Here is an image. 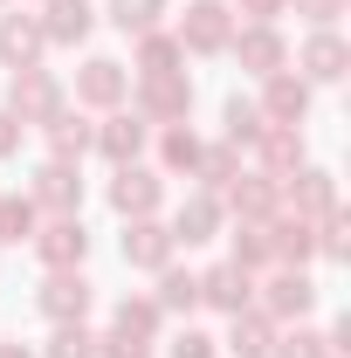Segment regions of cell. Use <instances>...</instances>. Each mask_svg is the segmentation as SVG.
I'll return each instance as SVG.
<instances>
[{
    "label": "cell",
    "mask_w": 351,
    "mask_h": 358,
    "mask_svg": "<svg viewBox=\"0 0 351 358\" xmlns=\"http://www.w3.org/2000/svg\"><path fill=\"white\" fill-rule=\"evenodd\" d=\"M62 103H69V83H62L55 69H14V76H7V103H0V110L42 131V124L62 110Z\"/></svg>",
    "instance_id": "obj_1"
},
{
    "label": "cell",
    "mask_w": 351,
    "mask_h": 358,
    "mask_svg": "<svg viewBox=\"0 0 351 358\" xmlns=\"http://www.w3.org/2000/svg\"><path fill=\"white\" fill-rule=\"evenodd\" d=\"M131 110L145 124H186V117H193V76H186V69L131 76Z\"/></svg>",
    "instance_id": "obj_2"
},
{
    "label": "cell",
    "mask_w": 351,
    "mask_h": 358,
    "mask_svg": "<svg viewBox=\"0 0 351 358\" xmlns=\"http://www.w3.org/2000/svg\"><path fill=\"white\" fill-rule=\"evenodd\" d=\"M103 200H110V214H117V221H152V214L166 207V179L152 173L145 159H138V166H110Z\"/></svg>",
    "instance_id": "obj_3"
},
{
    "label": "cell",
    "mask_w": 351,
    "mask_h": 358,
    "mask_svg": "<svg viewBox=\"0 0 351 358\" xmlns=\"http://www.w3.org/2000/svg\"><path fill=\"white\" fill-rule=\"evenodd\" d=\"M255 310L268 324H303L317 310V282L310 268H268V282H255Z\"/></svg>",
    "instance_id": "obj_4"
},
{
    "label": "cell",
    "mask_w": 351,
    "mask_h": 358,
    "mask_svg": "<svg viewBox=\"0 0 351 358\" xmlns=\"http://www.w3.org/2000/svg\"><path fill=\"white\" fill-rule=\"evenodd\" d=\"M234 28H241V21H234V7H227V0H193V7L179 14L173 35H179V48H186V55H227Z\"/></svg>",
    "instance_id": "obj_5"
},
{
    "label": "cell",
    "mask_w": 351,
    "mask_h": 358,
    "mask_svg": "<svg viewBox=\"0 0 351 358\" xmlns=\"http://www.w3.org/2000/svg\"><path fill=\"white\" fill-rule=\"evenodd\" d=\"M89 303H96V289H89L83 268H48L42 282H35V310H42L48 324H83Z\"/></svg>",
    "instance_id": "obj_6"
},
{
    "label": "cell",
    "mask_w": 351,
    "mask_h": 358,
    "mask_svg": "<svg viewBox=\"0 0 351 358\" xmlns=\"http://www.w3.org/2000/svg\"><path fill=\"white\" fill-rule=\"evenodd\" d=\"M28 248H35V262H42V268H83L89 227H83V214H48V221L28 234Z\"/></svg>",
    "instance_id": "obj_7"
},
{
    "label": "cell",
    "mask_w": 351,
    "mask_h": 358,
    "mask_svg": "<svg viewBox=\"0 0 351 358\" xmlns=\"http://www.w3.org/2000/svg\"><path fill=\"white\" fill-rule=\"evenodd\" d=\"M28 200H35V214H83V166L42 159L28 173Z\"/></svg>",
    "instance_id": "obj_8"
},
{
    "label": "cell",
    "mask_w": 351,
    "mask_h": 358,
    "mask_svg": "<svg viewBox=\"0 0 351 358\" xmlns=\"http://www.w3.org/2000/svg\"><path fill=\"white\" fill-rule=\"evenodd\" d=\"M145 145H152V124L138 117L131 103H117V110H103V124L89 131V152H103L110 166H138V159H145Z\"/></svg>",
    "instance_id": "obj_9"
},
{
    "label": "cell",
    "mask_w": 351,
    "mask_h": 358,
    "mask_svg": "<svg viewBox=\"0 0 351 358\" xmlns=\"http://www.w3.org/2000/svg\"><path fill=\"white\" fill-rule=\"evenodd\" d=\"M166 234H173V248H207V241H220V234H227V214H220V193L193 186V193L179 200V214L166 221Z\"/></svg>",
    "instance_id": "obj_10"
},
{
    "label": "cell",
    "mask_w": 351,
    "mask_h": 358,
    "mask_svg": "<svg viewBox=\"0 0 351 358\" xmlns=\"http://www.w3.org/2000/svg\"><path fill=\"white\" fill-rule=\"evenodd\" d=\"M227 55H234L248 76H275V69H289V42H282L275 21H241L234 42H227Z\"/></svg>",
    "instance_id": "obj_11"
},
{
    "label": "cell",
    "mask_w": 351,
    "mask_h": 358,
    "mask_svg": "<svg viewBox=\"0 0 351 358\" xmlns=\"http://www.w3.org/2000/svg\"><path fill=\"white\" fill-rule=\"evenodd\" d=\"M76 103H83V110H117V103H131V69H124L117 55H89L83 69H76Z\"/></svg>",
    "instance_id": "obj_12"
},
{
    "label": "cell",
    "mask_w": 351,
    "mask_h": 358,
    "mask_svg": "<svg viewBox=\"0 0 351 358\" xmlns=\"http://www.w3.org/2000/svg\"><path fill=\"white\" fill-rule=\"evenodd\" d=\"M296 76H303L310 90L317 83H345L351 76V42L338 28H310V42L296 48Z\"/></svg>",
    "instance_id": "obj_13"
},
{
    "label": "cell",
    "mask_w": 351,
    "mask_h": 358,
    "mask_svg": "<svg viewBox=\"0 0 351 358\" xmlns=\"http://www.w3.org/2000/svg\"><path fill=\"white\" fill-rule=\"evenodd\" d=\"M117 255H124V268H138V275H159V268L173 262V234H166V221L152 214V221H124V234H117Z\"/></svg>",
    "instance_id": "obj_14"
},
{
    "label": "cell",
    "mask_w": 351,
    "mask_h": 358,
    "mask_svg": "<svg viewBox=\"0 0 351 358\" xmlns=\"http://www.w3.org/2000/svg\"><path fill=\"white\" fill-rule=\"evenodd\" d=\"M220 214H234V221H268V214H282V186L268 173H234L220 186Z\"/></svg>",
    "instance_id": "obj_15"
},
{
    "label": "cell",
    "mask_w": 351,
    "mask_h": 358,
    "mask_svg": "<svg viewBox=\"0 0 351 358\" xmlns=\"http://www.w3.org/2000/svg\"><path fill=\"white\" fill-rule=\"evenodd\" d=\"M282 207H289V214H303V221L338 214V179L324 173V166H296V173L282 179Z\"/></svg>",
    "instance_id": "obj_16"
},
{
    "label": "cell",
    "mask_w": 351,
    "mask_h": 358,
    "mask_svg": "<svg viewBox=\"0 0 351 358\" xmlns=\"http://www.w3.org/2000/svg\"><path fill=\"white\" fill-rule=\"evenodd\" d=\"M48 55V35L35 14H0V69L14 76V69H42Z\"/></svg>",
    "instance_id": "obj_17"
},
{
    "label": "cell",
    "mask_w": 351,
    "mask_h": 358,
    "mask_svg": "<svg viewBox=\"0 0 351 358\" xmlns=\"http://www.w3.org/2000/svg\"><path fill=\"white\" fill-rule=\"evenodd\" d=\"M200 303L220 317H234V310H248L255 303V275L241 262H214V268H200Z\"/></svg>",
    "instance_id": "obj_18"
},
{
    "label": "cell",
    "mask_w": 351,
    "mask_h": 358,
    "mask_svg": "<svg viewBox=\"0 0 351 358\" xmlns=\"http://www.w3.org/2000/svg\"><path fill=\"white\" fill-rule=\"evenodd\" d=\"M262 124H303L310 117V83L296 76V69H275V76H262Z\"/></svg>",
    "instance_id": "obj_19"
},
{
    "label": "cell",
    "mask_w": 351,
    "mask_h": 358,
    "mask_svg": "<svg viewBox=\"0 0 351 358\" xmlns=\"http://www.w3.org/2000/svg\"><path fill=\"white\" fill-rule=\"evenodd\" d=\"M35 21H42L48 48H83L89 28H96V7H89V0H42Z\"/></svg>",
    "instance_id": "obj_20"
},
{
    "label": "cell",
    "mask_w": 351,
    "mask_h": 358,
    "mask_svg": "<svg viewBox=\"0 0 351 358\" xmlns=\"http://www.w3.org/2000/svg\"><path fill=\"white\" fill-rule=\"evenodd\" d=\"M303 166V124H268L262 138H255V173H268L275 186Z\"/></svg>",
    "instance_id": "obj_21"
},
{
    "label": "cell",
    "mask_w": 351,
    "mask_h": 358,
    "mask_svg": "<svg viewBox=\"0 0 351 358\" xmlns=\"http://www.w3.org/2000/svg\"><path fill=\"white\" fill-rule=\"evenodd\" d=\"M275 331H282V324H268V317L248 303V310H234V317H227V338H220V352H227V358H268Z\"/></svg>",
    "instance_id": "obj_22"
},
{
    "label": "cell",
    "mask_w": 351,
    "mask_h": 358,
    "mask_svg": "<svg viewBox=\"0 0 351 358\" xmlns=\"http://www.w3.org/2000/svg\"><path fill=\"white\" fill-rule=\"evenodd\" d=\"M138 55H131V76H166V69H186V48H179L173 28H145V35H131Z\"/></svg>",
    "instance_id": "obj_23"
},
{
    "label": "cell",
    "mask_w": 351,
    "mask_h": 358,
    "mask_svg": "<svg viewBox=\"0 0 351 358\" xmlns=\"http://www.w3.org/2000/svg\"><path fill=\"white\" fill-rule=\"evenodd\" d=\"M89 131H96V124H89L83 110H69V103H62V110H55V117L42 124V138H48V159H69V166H76V159L89 152Z\"/></svg>",
    "instance_id": "obj_24"
},
{
    "label": "cell",
    "mask_w": 351,
    "mask_h": 358,
    "mask_svg": "<svg viewBox=\"0 0 351 358\" xmlns=\"http://www.w3.org/2000/svg\"><path fill=\"white\" fill-rule=\"evenodd\" d=\"M110 331H117V338H138V345H152V338L166 331V310H159L152 296H117V303H110Z\"/></svg>",
    "instance_id": "obj_25"
},
{
    "label": "cell",
    "mask_w": 351,
    "mask_h": 358,
    "mask_svg": "<svg viewBox=\"0 0 351 358\" xmlns=\"http://www.w3.org/2000/svg\"><path fill=\"white\" fill-rule=\"evenodd\" d=\"M227 262H241L248 275L275 268V241H268V221H234V234H227Z\"/></svg>",
    "instance_id": "obj_26"
},
{
    "label": "cell",
    "mask_w": 351,
    "mask_h": 358,
    "mask_svg": "<svg viewBox=\"0 0 351 358\" xmlns=\"http://www.w3.org/2000/svg\"><path fill=\"white\" fill-rule=\"evenodd\" d=\"M152 303H159L166 317H193V310H200V275L166 262V268H159V289H152Z\"/></svg>",
    "instance_id": "obj_27"
},
{
    "label": "cell",
    "mask_w": 351,
    "mask_h": 358,
    "mask_svg": "<svg viewBox=\"0 0 351 358\" xmlns=\"http://www.w3.org/2000/svg\"><path fill=\"white\" fill-rule=\"evenodd\" d=\"M220 124H227V138H220V145H234V152H255V138L268 131L262 110H255V96H241V90L220 103Z\"/></svg>",
    "instance_id": "obj_28"
},
{
    "label": "cell",
    "mask_w": 351,
    "mask_h": 358,
    "mask_svg": "<svg viewBox=\"0 0 351 358\" xmlns=\"http://www.w3.org/2000/svg\"><path fill=\"white\" fill-rule=\"evenodd\" d=\"M152 131H159V166H166V173H193V166H200L193 124H152Z\"/></svg>",
    "instance_id": "obj_29"
},
{
    "label": "cell",
    "mask_w": 351,
    "mask_h": 358,
    "mask_svg": "<svg viewBox=\"0 0 351 358\" xmlns=\"http://www.w3.org/2000/svg\"><path fill=\"white\" fill-rule=\"evenodd\" d=\"M35 227H42V214H35L28 193H0V248H21Z\"/></svg>",
    "instance_id": "obj_30"
},
{
    "label": "cell",
    "mask_w": 351,
    "mask_h": 358,
    "mask_svg": "<svg viewBox=\"0 0 351 358\" xmlns=\"http://www.w3.org/2000/svg\"><path fill=\"white\" fill-rule=\"evenodd\" d=\"M103 14H110V28H124V35H145V28H159V21H166V0H110Z\"/></svg>",
    "instance_id": "obj_31"
},
{
    "label": "cell",
    "mask_w": 351,
    "mask_h": 358,
    "mask_svg": "<svg viewBox=\"0 0 351 358\" xmlns=\"http://www.w3.org/2000/svg\"><path fill=\"white\" fill-rule=\"evenodd\" d=\"M234 173H241V152H234V145H200V166H193V179H207V193H220Z\"/></svg>",
    "instance_id": "obj_32"
},
{
    "label": "cell",
    "mask_w": 351,
    "mask_h": 358,
    "mask_svg": "<svg viewBox=\"0 0 351 358\" xmlns=\"http://www.w3.org/2000/svg\"><path fill=\"white\" fill-rule=\"evenodd\" d=\"M42 358H96V331H89V324H55Z\"/></svg>",
    "instance_id": "obj_33"
},
{
    "label": "cell",
    "mask_w": 351,
    "mask_h": 358,
    "mask_svg": "<svg viewBox=\"0 0 351 358\" xmlns=\"http://www.w3.org/2000/svg\"><path fill=\"white\" fill-rule=\"evenodd\" d=\"M268 358H331V352H324V331H310V324H289V331H275Z\"/></svg>",
    "instance_id": "obj_34"
},
{
    "label": "cell",
    "mask_w": 351,
    "mask_h": 358,
    "mask_svg": "<svg viewBox=\"0 0 351 358\" xmlns=\"http://www.w3.org/2000/svg\"><path fill=\"white\" fill-rule=\"evenodd\" d=\"M166 358H220V338H207L200 324H186V331H173Z\"/></svg>",
    "instance_id": "obj_35"
},
{
    "label": "cell",
    "mask_w": 351,
    "mask_h": 358,
    "mask_svg": "<svg viewBox=\"0 0 351 358\" xmlns=\"http://www.w3.org/2000/svg\"><path fill=\"white\" fill-rule=\"evenodd\" d=\"M317 248H324L331 262H345V255H351V241H345V214H324V221H317Z\"/></svg>",
    "instance_id": "obj_36"
},
{
    "label": "cell",
    "mask_w": 351,
    "mask_h": 358,
    "mask_svg": "<svg viewBox=\"0 0 351 358\" xmlns=\"http://www.w3.org/2000/svg\"><path fill=\"white\" fill-rule=\"evenodd\" d=\"M96 358H152V345H138V338H117V331H103V338H96Z\"/></svg>",
    "instance_id": "obj_37"
},
{
    "label": "cell",
    "mask_w": 351,
    "mask_h": 358,
    "mask_svg": "<svg viewBox=\"0 0 351 358\" xmlns=\"http://www.w3.org/2000/svg\"><path fill=\"white\" fill-rule=\"evenodd\" d=\"M289 7H296V14H303L310 28H331V21H338V14H345V0H289Z\"/></svg>",
    "instance_id": "obj_38"
},
{
    "label": "cell",
    "mask_w": 351,
    "mask_h": 358,
    "mask_svg": "<svg viewBox=\"0 0 351 358\" xmlns=\"http://www.w3.org/2000/svg\"><path fill=\"white\" fill-rule=\"evenodd\" d=\"M275 21V14H289V0H234V21Z\"/></svg>",
    "instance_id": "obj_39"
},
{
    "label": "cell",
    "mask_w": 351,
    "mask_h": 358,
    "mask_svg": "<svg viewBox=\"0 0 351 358\" xmlns=\"http://www.w3.org/2000/svg\"><path fill=\"white\" fill-rule=\"evenodd\" d=\"M21 131H28V124H21V117H7V110H0V166H7V159H14V152H21Z\"/></svg>",
    "instance_id": "obj_40"
},
{
    "label": "cell",
    "mask_w": 351,
    "mask_h": 358,
    "mask_svg": "<svg viewBox=\"0 0 351 358\" xmlns=\"http://www.w3.org/2000/svg\"><path fill=\"white\" fill-rule=\"evenodd\" d=\"M0 358H35V352H28V345H21V338H14V345H0Z\"/></svg>",
    "instance_id": "obj_41"
},
{
    "label": "cell",
    "mask_w": 351,
    "mask_h": 358,
    "mask_svg": "<svg viewBox=\"0 0 351 358\" xmlns=\"http://www.w3.org/2000/svg\"><path fill=\"white\" fill-rule=\"evenodd\" d=\"M0 7H7V0H0Z\"/></svg>",
    "instance_id": "obj_42"
}]
</instances>
